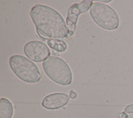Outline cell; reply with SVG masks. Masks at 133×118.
Masks as SVG:
<instances>
[{"label": "cell", "mask_w": 133, "mask_h": 118, "mask_svg": "<svg viewBox=\"0 0 133 118\" xmlns=\"http://www.w3.org/2000/svg\"><path fill=\"white\" fill-rule=\"evenodd\" d=\"M43 68L49 79L61 86H68L72 82L73 74L71 68L63 59L49 56L43 62Z\"/></svg>", "instance_id": "cell-3"}, {"label": "cell", "mask_w": 133, "mask_h": 118, "mask_svg": "<svg viewBox=\"0 0 133 118\" xmlns=\"http://www.w3.org/2000/svg\"><path fill=\"white\" fill-rule=\"evenodd\" d=\"M9 65L15 76L26 83H37L41 79V74L37 66L25 56L13 55L9 59Z\"/></svg>", "instance_id": "cell-2"}, {"label": "cell", "mask_w": 133, "mask_h": 118, "mask_svg": "<svg viewBox=\"0 0 133 118\" xmlns=\"http://www.w3.org/2000/svg\"><path fill=\"white\" fill-rule=\"evenodd\" d=\"M27 57L35 62H41L49 57L51 51L47 45L39 41H31L27 42L23 48Z\"/></svg>", "instance_id": "cell-6"}, {"label": "cell", "mask_w": 133, "mask_h": 118, "mask_svg": "<svg viewBox=\"0 0 133 118\" xmlns=\"http://www.w3.org/2000/svg\"><path fill=\"white\" fill-rule=\"evenodd\" d=\"M90 15L92 21L102 29L113 31L118 27L119 17L116 11L104 3L95 2L90 9Z\"/></svg>", "instance_id": "cell-4"}, {"label": "cell", "mask_w": 133, "mask_h": 118, "mask_svg": "<svg viewBox=\"0 0 133 118\" xmlns=\"http://www.w3.org/2000/svg\"><path fill=\"white\" fill-rule=\"evenodd\" d=\"M47 45L51 49L58 53H63L66 50L67 45L64 41L51 39L47 41Z\"/></svg>", "instance_id": "cell-9"}, {"label": "cell", "mask_w": 133, "mask_h": 118, "mask_svg": "<svg viewBox=\"0 0 133 118\" xmlns=\"http://www.w3.org/2000/svg\"><path fill=\"white\" fill-rule=\"evenodd\" d=\"M124 111L127 114H133V104H130L124 108Z\"/></svg>", "instance_id": "cell-10"}, {"label": "cell", "mask_w": 133, "mask_h": 118, "mask_svg": "<svg viewBox=\"0 0 133 118\" xmlns=\"http://www.w3.org/2000/svg\"><path fill=\"white\" fill-rule=\"evenodd\" d=\"M101 2H104V3H108V2H110V1H100Z\"/></svg>", "instance_id": "cell-12"}, {"label": "cell", "mask_w": 133, "mask_h": 118, "mask_svg": "<svg viewBox=\"0 0 133 118\" xmlns=\"http://www.w3.org/2000/svg\"><path fill=\"white\" fill-rule=\"evenodd\" d=\"M70 97L64 93H53L44 98L41 105L47 109H57L68 104Z\"/></svg>", "instance_id": "cell-7"}, {"label": "cell", "mask_w": 133, "mask_h": 118, "mask_svg": "<svg viewBox=\"0 0 133 118\" xmlns=\"http://www.w3.org/2000/svg\"><path fill=\"white\" fill-rule=\"evenodd\" d=\"M77 93L75 92V91H73V90L70 91V94H69L70 98L74 100V99H75L76 98H77Z\"/></svg>", "instance_id": "cell-11"}, {"label": "cell", "mask_w": 133, "mask_h": 118, "mask_svg": "<svg viewBox=\"0 0 133 118\" xmlns=\"http://www.w3.org/2000/svg\"><path fill=\"white\" fill-rule=\"evenodd\" d=\"M14 115V106L8 99H0V118H11Z\"/></svg>", "instance_id": "cell-8"}, {"label": "cell", "mask_w": 133, "mask_h": 118, "mask_svg": "<svg viewBox=\"0 0 133 118\" xmlns=\"http://www.w3.org/2000/svg\"><path fill=\"white\" fill-rule=\"evenodd\" d=\"M37 31L50 39H64L69 35V29L62 15L53 8L36 4L29 12Z\"/></svg>", "instance_id": "cell-1"}, {"label": "cell", "mask_w": 133, "mask_h": 118, "mask_svg": "<svg viewBox=\"0 0 133 118\" xmlns=\"http://www.w3.org/2000/svg\"><path fill=\"white\" fill-rule=\"evenodd\" d=\"M92 2V0H84L79 3H74L69 7L66 19V25L69 29L68 36L74 35L79 15L89 10L93 3Z\"/></svg>", "instance_id": "cell-5"}]
</instances>
